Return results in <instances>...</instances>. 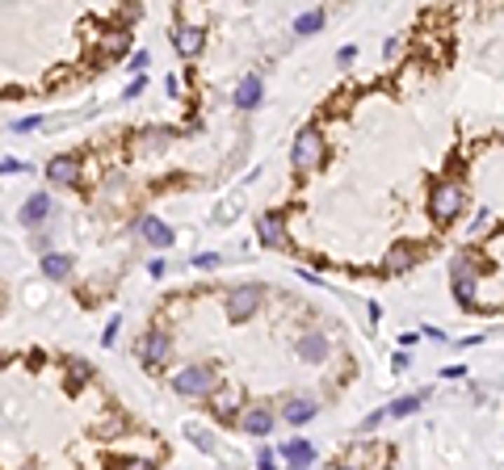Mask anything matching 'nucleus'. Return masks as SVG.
Instances as JSON below:
<instances>
[{
    "label": "nucleus",
    "mask_w": 504,
    "mask_h": 470,
    "mask_svg": "<svg viewBox=\"0 0 504 470\" xmlns=\"http://www.w3.org/2000/svg\"><path fill=\"white\" fill-rule=\"evenodd\" d=\"M185 433H189V441H193V445H198V450H202V454H214V441H210V437H206V429H198V424H189V429H185Z\"/></svg>",
    "instance_id": "22"
},
{
    "label": "nucleus",
    "mask_w": 504,
    "mask_h": 470,
    "mask_svg": "<svg viewBox=\"0 0 504 470\" xmlns=\"http://www.w3.org/2000/svg\"><path fill=\"white\" fill-rule=\"evenodd\" d=\"M492 223H496V219H492V210H479V214L471 219V235H484V231H488Z\"/></svg>",
    "instance_id": "23"
},
{
    "label": "nucleus",
    "mask_w": 504,
    "mask_h": 470,
    "mask_svg": "<svg viewBox=\"0 0 504 470\" xmlns=\"http://www.w3.org/2000/svg\"><path fill=\"white\" fill-rule=\"evenodd\" d=\"M17 219H21L25 227H29V223H42V219H50V198H46V193H34V198H29L21 210H17Z\"/></svg>",
    "instance_id": "16"
},
{
    "label": "nucleus",
    "mask_w": 504,
    "mask_h": 470,
    "mask_svg": "<svg viewBox=\"0 0 504 470\" xmlns=\"http://www.w3.org/2000/svg\"><path fill=\"white\" fill-rule=\"evenodd\" d=\"M193 265H198V269H202V273H210V269H219V265H223V261H219V256H214V252H202V256H193Z\"/></svg>",
    "instance_id": "24"
},
{
    "label": "nucleus",
    "mask_w": 504,
    "mask_h": 470,
    "mask_svg": "<svg viewBox=\"0 0 504 470\" xmlns=\"http://www.w3.org/2000/svg\"><path fill=\"white\" fill-rule=\"evenodd\" d=\"M299 357H303L307 366H320V361L328 357V340H324L320 332H303V336H299Z\"/></svg>",
    "instance_id": "10"
},
{
    "label": "nucleus",
    "mask_w": 504,
    "mask_h": 470,
    "mask_svg": "<svg viewBox=\"0 0 504 470\" xmlns=\"http://www.w3.org/2000/svg\"><path fill=\"white\" fill-rule=\"evenodd\" d=\"M353 59H357V46H341V50H336V63H341V67H353Z\"/></svg>",
    "instance_id": "25"
},
{
    "label": "nucleus",
    "mask_w": 504,
    "mask_h": 470,
    "mask_svg": "<svg viewBox=\"0 0 504 470\" xmlns=\"http://www.w3.org/2000/svg\"><path fill=\"white\" fill-rule=\"evenodd\" d=\"M38 122H42V118H21V122H17V134H25V130H38Z\"/></svg>",
    "instance_id": "31"
},
{
    "label": "nucleus",
    "mask_w": 504,
    "mask_h": 470,
    "mask_svg": "<svg viewBox=\"0 0 504 470\" xmlns=\"http://www.w3.org/2000/svg\"><path fill=\"white\" fill-rule=\"evenodd\" d=\"M320 160H324V139H320V130H315V126H303V130H299V139H294L290 164H294L299 172H311V168H320Z\"/></svg>",
    "instance_id": "3"
},
{
    "label": "nucleus",
    "mask_w": 504,
    "mask_h": 470,
    "mask_svg": "<svg viewBox=\"0 0 504 470\" xmlns=\"http://www.w3.org/2000/svg\"><path fill=\"white\" fill-rule=\"evenodd\" d=\"M76 177H80V164L71 155H59V160L46 164V181L50 185H76Z\"/></svg>",
    "instance_id": "9"
},
{
    "label": "nucleus",
    "mask_w": 504,
    "mask_h": 470,
    "mask_svg": "<svg viewBox=\"0 0 504 470\" xmlns=\"http://www.w3.org/2000/svg\"><path fill=\"white\" fill-rule=\"evenodd\" d=\"M257 231H261V244H265V248H286V244H290V235H286V219H282L278 210L261 214Z\"/></svg>",
    "instance_id": "7"
},
{
    "label": "nucleus",
    "mask_w": 504,
    "mask_h": 470,
    "mask_svg": "<svg viewBox=\"0 0 504 470\" xmlns=\"http://www.w3.org/2000/svg\"><path fill=\"white\" fill-rule=\"evenodd\" d=\"M257 303H261V286H236V290L227 294V315H231V324L252 319Z\"/></svg>",
    "instance_id": "5"
},
{
    "label": "nucleus",
    "mask_w": 504,
    "mask_h": 470,
    "mask_svg": "<svg viewBox=\"0 0 504 470\" xmlns=\"http://www.w3.org/2000/svg\"><path fill=\"white\" fill-rule=\"evenodd\" d=\"M383 420H387V408H383V412H370V416H366V424H362V429H379V424H383Z\"/></svg>",
    "instance_id": "29"
},
{
    "label": "nucleus",
    "mask_w": 504,
    "mask_h": 470,
    "mask_svg": "<svg viewBox=\"0 0 504 470\" xmlns=\"http://www.w3.org/2000/svg\"><path fill=\"white\" fill-rule=\"evenodd\" d=\"M261 92H265L261 76H248V80H240V88H236V105H240V109H257V105H261Z\"/></svg>",
    "instance_id": "15"
},
{
    "label": "nucleus",
    "mask_w": 504,
    "mask_h": 470,
    "mask_svg": "<svg viewBox=\"0 0 504 470\" xmlns=\"http://www.w3.org/2000/svg\"><path fill=\"white\" fill-rule=\"evenodd\" d=\"M463 374H467V366H446L442 370V378H463Z\"/></svg>",
    "instance_id": "36"
},
{
    "label": "nucleus",
    "mask_w": 504,
    "mask_h": 470,
    "mask_svg": "<svg viewBox=\"0 0 504 470\" xmlns=\"http://www.w3.org/2000/svg\"><path fill=\"white\" fill-rule=\"evenodd\" d=\"M278 458H282L286 466H311V462H315V445L303 441V437H294V441H286V445L278 450Z\"/></svg>",
    "instance_id": "8"
},
{
    "label": "nucleus",
    "mask_w": 504,
    "mask_h": 470,
    "mask_svg": "<svg viewBox=\"0 0 504 470\" xmlns=\"http://www.w3.org/2000/svg\"><path fill=\"white\" fill-rule=\"evenodd\" d=\"M0 172H25V164L21 160H0Z\"/></svg>",
    "instance_id": "32"
},
{
    "label": "nucleus",
    "mask_w": 504,
    "mask_h": 470,
    "mask_svg": "<svg viewBox=\"0 0 504 470\" xmlns=\"http://www.w3.org/2000/svg\"><path fill=\"white\" fill-rule=\"evenodd\" d=\"M421 332H425V336H429V340H446V332H442V328H433V324H425V328H421Z\"/></svg>",
    "instance_id": "33"
},
{
    "label": "nucleus",
    "mask_w": 504,
    "mask_h": 470,
    "mask_svg": "<svg viewBox=\"0 0 504 470\" xmlns=\"http://www.w3.org/2000/svg\"><path fill=\"white\" fill-rule=\"evenodd\" d=\"M168 349H172L168 332H147V336H143V349H139V357H143V366H147V370H160V366L168 361Z\"/></svg>",
    "instance_id": "6"
},
{
    "label": "nucleus",
    "mask_w": 504,
    "mask_h": 470,
    "mask_svg": "<svg viewBox=\"0 0 504 470\" xmlns=\"http://www.w3.org/2000/svg\"><path fill=\"white\" fill-rule=\"evenodd\" d=\"M463 202H467V189L458 181H437L433 185V198H429V214L437 223H454L463 214Z\"/></svg>",
    "instance_id": "2"
},
{
    "label": "nucleus",
    "mask_w": 504,
    "mask_h": 470,
    "mask_svg": "<svg viewBox=\"0 0 504 470\" xmlns=\"http://www.w3.org/2000/svg\"><path fill=\"white\" fill-rule=\"evenodd\" d=\"M236 214H240V198H231V202H227V206L219 210V223H231Z\"/></svg>",
    "instance_id": "27"
},
{
    "label": "nucleus",
    "mask_w": 504,
    "mask_h": 470,
    "mask_svg": "<svg viewBox=\"0 0 504 470\" xmlns=\"http://www.w3.org/2000/svg\"><path fill=\"white\" fill-rule=\"evenodd\" d=\"M315 412H320L315 399H286V408H282L286 424H307V420H315Z\"/></svg>",
    "instance_id": "13"
},
{
    "label": "nucleus",
    "mask_w": 504,
    "mask_h": 470,
    "mask_svg": "<svg viewBox=\"0 0 504 470\" xmlns=\"http://www.w3.org/2000/svg\"><path fill=\"white\" fill-rule=\"evenodd\" d=\"M273 462H278V454H273V450H261V454H257V466H273Z\"/></svg>",
    "instance_id": "30"
},
{
    "label": "nucleus",
    "mask_w": 504,
    "mask_h": 470,
    "mask_svg": "<svg viewBox=\"0 0 504 470\" xmlns=\"http://www.w3.org/2000/svg\"><path fill=\"white\" fill-rule=\"evenodd\" d=\"M147 63H151V55H147V50H135V55H130V63H126V67H130V71H143V67H147Z\"/></svg>",
    "instance_id": "26"
},
{
    "label": "nucleus",
    "mask_w": 504,
    "mask_h": 470,
    "mask_svg": "<svg viewBox=\"0 0 504 470\" xmlns=\"http://www.w3.org/2000/svg\"><path fill=\"white\" fill-rule=\"evenodd\" d=\"M80 378H88V366H80V361H71V382H80Z\"/></svg>",
    "instance_id": "35"
},
{
    "label": "nucleus",
    "mask_w": 504,
    "mask_h": 470,
    "mask_svg": "<svg viewBox=\"0 0 504 470\" xmlns=\"http://www.w3.org/2000/svg\"><path fill=\"white\" fill-rule=\"evenodd\" d=\"M479 273H484V265H479V256L475 252H454V261H450V290H454V298L467 307V311H475V286H479Z\"/></svg>",
    "instance_id": "1"
},
{
    "label": "nucleus",
    "mask_w": 504,
    "mask_h": 470,
    "mask_svg": "<svg viewBox=\"0 0 504 470\" xmlns=\"http://www.w3.org/2000/svg\"><path fill=\"white\" fill-rule=\"evenodd\" d=\"M172 391L185 395V399L210 395V391H214V370H210V366H185V370L172 378Z\"/></svg>",
    "instance_id": "4"
},
{
    "label": "nucleus",
    "mask_w": 504,
    "mask_h": 470,
    "mask_svg": "<svg viewBox=\"0 0 504 470\" xmlns=\"http://www.w3.org/2000/svg\"><path fill=\"white\" fill-rule=\"evenodd\" d=\"M240 391H214V399H210V408H214V416L219 420H231L236 412H240Z\"/></svg>",
    "instance_id": "18"
},
{
    "label": "nucleus",
    "mask_w": 504,
    "mask_h": 470,
    "mask_svg": "<svg viewBox=\"0 0 504 470\" xmlns=\"http://www.w3.org/2000/svg\"><path fill=\"white\" fill-rule=\"evenodd\" d=\"M172 42H177V50H181V55H189V59H193V55L206 46V34H202L198 25H185V29H177V34H172Z\"/></svg>",
    "instance_id": "14"
},
{
    "label": "nucleus",
    "mask_w": 504,
    "mask_h": 470,
    "mask_svg": "<svg viewBox=\"0 0 504 470\" xmlns=\"http://www.w3.org/2000/svg\"><path fill=\"white\" fill-rule=\"evenodd\" d=\"M412 265H416L412 244H395V248H387V273H408Z\"/></svg>",
    "instance_id": "17"
},
{
    "label": "nucleus",
    "mask_w": 504,
    "mask_h": 470,
    "mask_svg": "<svg viewBox=\"0 0 504 470\" xmlns=\"http://www.w3.org/2000/svg\"><path fill=\"white\" fill-rule=\"evenodd\" d=\"M391 366H395V370H408V366H412V361H408V353H404V349H400V353H395V357H391Z\"/></svg>",
    "instance_id": "34"
},
{
    "label": "nucleus",
    "mask_w": 504,
    "mask_h": 470,
    "mask_svg": "<svg viewBox=\"0 0 504 470\" xmlns=\"http://www.w3.org/2000/svg\"><path fill=\"white\" fill-rule=\"evenodd\" d=\"M240 424H244L248 437H269V433H273V412H269V408H248Z\"/></svg>",
    "instance_id": "11"
},
{
    "label": "nucleus",
    "mask_w": 504,
    "mask_h": 470,
    "mask_svg": "<svg viewBox=\"0 0 504 470\" xmlns=\"http://www.w3.org/2000/svg\"><path fill=\"white\" fill-rule=\"evenodd\" d=\"M320 29H324V13H320V8L294 17V34H320Z\"/></svg>",
    "instance_id": "21"
},
{
    "label": "nucleus",
    "mask_w": 504,
    "mask_h": 470,
    "mask_svg": "<svg viewBox=\"0 0 504 470\" xmlns=\"http://www.w3.org/2000/svg\"><path fill=\"white\" fill-rule=\"evenodd\" d=\"M42 273H46L50 282H63V277L71 273V261L59 256V252H46V256H42Z\"/></svg>",
    "instance_id": "19"
},
{
    "label": "nucleus",
    "mask_w": 504,
    "mask_h": 470,
    "mask_svg": "<svg viewBox=\"0 0 504 470\" xmlns=\"http://www.w3.org/2000/svg\"><path fill=\"white\" fill-rule=\"evenodd\" d=\"M139 235H143V240H147L151 248H168V244H172V231H168V227H164V223H160L156 214L139 219Z\"/></svg>",
    "instance_id": "12"
},
{
    "label": "nucleus",
    "mask_w": 504,
    "mask_h": 470,
    "mask_svg": "<svg viewBox=\"0 0 504 470\" xmlns=\"http://www.w3.org/2000/svg\"><path fill=\"white\" fill-rule=\"evenodd\" d=\"M114 340H118V319H109L105 332H101V345H105V349H114Z\"/></svg>",
    "instance_id": "28"
},
{
    "label": "nucleus",
    "mask_w": 504,
    "mask_h": 470,
    "mask_svg": "<svg viewBox=\"0 0 504 470\" xmlns=\"http://www.w3.org/2000/svg\"><path fill=\"white\" fill-rule=\"evenodd\" d=\"M429 399V391H421V395H404V399H395L391 408H387V416H395V420H404V416H412V412H421V403Z\"/></svg>",
    "instance_id": "20"
}]
</instances>
